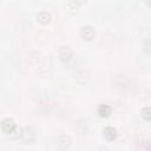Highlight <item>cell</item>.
Listing matches in <instances>:
<instances>
[{
	"mask_svg": "<svg viewBox=\"0 0 151 151\" xmlns=\"http://www.w3.org/2000/svg\"><path fill=\"white\" fill-rule=\"evenodd\" d=\"M37 133L35 130L32 126H26L25 129H22V134H21V139L25 140L26 143H32L35 140Z\"/></svg>",
	"mask_w": 151,
	"mask_h": 151,
	"instance_id": "3957f363",
	"label": "cell"
},
{
	"mask_svg": "<svg viewBox=\"0 0 151 151\" xmlns=\"http://www.w3.org/2000/svg\"><path fill=\"white\" fill-rule=\"evenodd\" d=\"M98 151H112V150L109 149V147H106V146H101V147L98 149Z\"/></svg>",
	"mask_w": 151,
	"mask_h": 151,
	"instance_id": "4fadbf2b",
	"label": "cell"
},
{
	"mask_svg": "<svg viewBox=\"0 0 151 151\" xmlns=\"http://www.w3.org/2000/svg\"><path fill=\"white\" fill-rule=\"evenodd\" d=\"M80 5H83L81 1H68V2H66V6H67L70 9H77Z\"/></svg>",
	"mask_w": 151,
	"mask_h": 151,
	"instance_id": "8fae6325",
	"label": "cell"
},
{
	"mask_svg": "<svg viewBox=\"0 0 151 151\" xmlns=\"http://www.w3.org/2000/svg\"><path fill=\"white\" fill-rule=\"evenodd\" d=\"M72 50L70 48V46H60L59 51H58V55H59V59L63 61V63H67L71 60L72 58Z\"/></svg>",
	"mask_w": 151,
	"mask_h": 151,
	"instance_id": "5b68a950",
	"label": "cell"
},
{
	"mask_svg": "<svg viewBox=\"0 0 151 151\" xmlns=\"http://www.w3.org/2000/svg\"><path fill=\"white\" fill-rule=\"evenodd\" d=\"M0 126H1V130L5 133H7V134H12L13 131L17 129V124H15V122L12 118H5V119H2Z\"/></svg>",
	"mask_w": 151,
	"mask_h": 151,
	"instance_id": "7a4b0ae2",
	"label": "cell"
},
{
	"mask_svg": "<svg viewBox=\"0 0 151 151\" xmlns=\"http://www.w3.org/2000/svg\"><path fill=\"white\" fill-rule=\"evenodd\" d=\"M21 134H22V129H20V127H17L14 131H13V133L11 134L14 139H19V138H21Z\"/></svg>",
	"mask_w": 151,
	"mask_h": 151,
	"instance_id": "7c38bea8",
	"label": "cell"
},
{
	"mask_svg": "<svg viewBox=\"0 0 151 151\" xmlns=\"http://www.w3.org/2000/svg\"><path fill=\"white\" fill-rule=\"evenodd\" d=\"M51 65H52V63H51V58H48V57H45L41 61H40V64H39V72L41 73V74H44V73H46L50 68H51Z\"/></svg>",
	"mask_w": 151,
	"mask_h": 151,
	"instance_id": "52a82bcc",
	"label": "cell"
},
{
	"mask_svg": "<svg viewBox=\"0 0 151 151\" xmlns=\"http://www.w3.org/2000/svg\"><path fill=\"white\" fill-rule=\"evenodd\" d=\"M37 20H38V22H40L42 25H46L51 21V14L47 11H40L37 14Z\"/></svg>",
	"mask_w": 151,
	"mask_h": 151,
	"instance_id": "ba28073f",
	"label": "cell"
},
{
	"mask_svg": "<svg viewBox=\"0 0 151 151\" xmlns=\"http://www.w3.org/2000/svg\"><path fill=\"white\" fill-rule=\"evenodd\" d=\"M97 112H98V114H99L100 117H104V118H105V117H109V116L111 114L112 109H111V106L107 105V104H100V105L98 106Z\"/></svg>",
	"mask_w": 151,
	"mask_h": 151,
	"instance_id": "9c48e42d",
	"label": "cell"
},
{
	"mask_svg": "<svg viewBox=\"0 0 151 151\" xmlns=\"http://www.w3.org/2000/svg\"><path fill=\"white\" fill-rule=\"evenodd\" d=\"M142 118H144L146 122H150L151 119V110L149 106H145L142 109Z\"/></svg>",
	"mask_w": 151,
	"mask_h": 151,
	"instance_id": "30bf717a",
	"label": "cell"
},
{
	"mask_svg": "<svg viewBox=\"0 0 151 151\" xmlns=\"http://www.w3.org/2000/svg\"><path fill=\"white\" fill-rule=\"evenodd\" d=\"M103 134L105 137L106 140L111 142V140H114L116 137H117V130L113 127V126H106L103 131Z\"/></svg>",
	"mask_w": 151,
	"mask_h": 151,
	"instance_id": "8992f818",
	"label": "cell"
},
{
	"mask_svg": "<svg viewBox=\"0 0 151 151\" xmlns=\"http://www.w3.org/2000/svg\"><path fill=\"white\" fill-rule=\"evenodd\" d=\"M79 35H80L84 40L90 41V40H92V39L96 37V32H94V29H93L92 26H90V25H85V26H83V27L80 28V31H79Z\"/></svg>",
	"mask_w": 151,
	"mask_h": 151,
	"instance_id": "6da1fadb",
	"label": "cell"
},
{
	"mask_svg": "<svg viewBox=\"0 0 151 151\" xmlns=\"http://www.w3.org/2000/svg\"><path fill=\"white\" fill-rule=\"evenodd\" d=\"M71 137L67 134H60L57 137V146L61 151H66L71 145Z\"/></svg>",
	"mask_w": 151,
	"mask_h": 151,
	"instance_id": "277c9868",
	"label": "cell"
}]
</instances>
